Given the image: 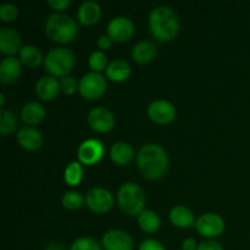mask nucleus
<instances>
[{
	"label": "nucleus",
	"instance_id": "obj_1",
	"mask_svg": "<svg viewBox=\"0 0 250 250\" xmlns=\"http://www.w3.org/2000/svg\"><path fill=\"white\" fill-rule=\"evenodd\" d=\"M137 164L141 172L146 178L158 180L163 177L168 167L167 153L159 144H146L137 154Z\"/></svg>",
	"mask_w": 250,
	"mask_h": 250
},
{
	"label": "nucleus",
	"instance_id": "obj_2",
	"mask_svg": "<svg viewBox=\"0 0 250 250\" xmlns=\"http://www.w3.org/2000/svg\"><path fill=\"white\" fill-rule=\"evenodd\" d=\"M149 28L159 41H171L180 31V20L171 7L160 5L151 10L149 15Z\"/></svg>",
	"mask_w": 250,
	"mask_h": 250
},
{
	"label": "nucleus",
	"instance_id": "obj_3",
	"mask_svg": "<svg viewBox=\"0 0 250 250\" xmlns=\"http://www.w3.org/2000/svg\"><path fill=\"white\" fill-rule=\"evenodd\" d=\"M45 33L51 41L68 43L76 38L78 27L75 20L68 15L53 14L45 21Z\"/></svg>",
	"mask_w": 250,
	"mask_h": 250
},
{
	"label": "nucleus",
	"instance_id": "obj_4",
	"mask_svg": "<svg viewBox=\"0 0 250 250\" xmlns=\"http://www.w3.org/2000/svg\"><path fill=\"white\" fill-rule=\"evenodd\" d=\"M117 203L125 214L139 215L146 205V193L137 183H124L117 190Z\"/></svg>",
	"mask_w": 250,
	"mask_h": 250
},
{
	"label": "nucleus",
	"instance_id": "obj_5",
	"mask_svg": "<svg viewBox=\"0 0 250 250\" xmlns=\"http://www.w3.org/2000/svg\"><path fill=\"white\" fill-rule=\"evenodd\" d=\"M76 62V56L67 48H54L44 58L46 71L54 77H65L72 71Z\"/></svg>",
	"mask_w": 250,
	"mask_h": 250
},
{
	"label": "nucleus",
	"instance_id": "obj_6",
	"mask_svg": "<svg viewBox=\"0 0 250 250\" xmlns=\"http://www.w3.org/2000/svg\"><path fill=\"white\" fill-rule=\"evenodd\" d=\"M78 90L85 99H95L106 90V78L100 72H88L78 82Z\"/></svg>",
	"mask_w": 250,
	"mask_h": 250
},
{
	"label": "nucleus",
	"instance_id": "obj_7",
	"mask_svg": "<svg viewBox=\"0 0 250 250\" xmlns=\"http://www.w3.org/2000/svg\"><path fill=\"white\" fill-rule=\"evenodd\" d=\"M194 226L202 236L208 237V238H215L224 232L225 221L219 214L207 212V214L200 215L195 220Z\"/></svg>",
	"mask_w": 250,
	"mask_h": 250
},
{
	"label": "nucleus",
	"instance_id": "obj_8",
	"mask_svg": "<svg viewBox=\"0 0 250 250\" xmlns=\"http://www.w3.org/2000/svg\"><path fill=\"white\" fill-rule=\"evenodd\" d=\"M85 204L92 211L106 212L114 205V197L105 188L95 187L85 194Z\"/></svg>",
	"mask_w": 250,
	"mask_h": 250
},
{
	"label": "nucleus",
	"instance_id": "obj_9",
	"mask_svg": "<svg viewBox=\"0 0 250 250\" xmlns=\"http://www.w3.org/2000/svg\"><path fill=\"white\" fill-rule=\"evenodd\" d=\"M107 36L116 42H126L134 32V23L126 16H116L107 23Z\"/></svg>",
	"mask_w": 250,
	"mask_h": 250
},
{
	"label": "nucleus",
	"instance_id": "obj_10",
	"mask_svg": "<svg viewBox=\"0 0 250 250\" xmlns=\"http://www.w3.org/2000/svg\"><path fill=\"white\" fill-rule=\"evenodd\" d=\"M102 244L105 250H133L134 247L132 237L121 229H110L105 232Z\"/></svg>",
	"mask_w": 250,
	"mask_h": 250
},
{
	"label": "nucleus",
	"instance_id": "obj_11",
	"mask_svg": "<svg viewBox=\"0 0 250 250\" xmlns=\"http://www.w3.org/2000/svg\"><path fill=\"white\" fill-rule=\"evenodd\" d=\"M88 124L94 131L105 133L112 129L115 125V117L106 107L97 106L93 107L88 114Z\"/></svg>",
	"mask_w": 250,
	"mask_h": 250
},
{
	"label": "nucleus",
	"instance_id": "obj_12",
	"mask_svg": "<svg viewBox=\"0 0 250 250\" xmlns=\"http://www.w3.org/2000/svg\"><path fill=\"white\" fill-rule=\"evenodd\" d=\"M77 154L81 163L85 164V165H93L102 160L103 155H104V146L98 139H85L78 146Z\"/></svg>",
	"mask_w": 250,
	"mask_h": 250
},
{
	"label": "nucleus",
	"instance_id": "obj_13",
	"mask_svg": "<svg viewBox=\"0 0 250 250\" xmlns=\"http://www.w3.org/2000/svg\"><path fill=\"white\" fill-rule=\"evenodd\" d=\"M148 115L156 124L165 125L175 119L176 109L167 100L158 99L150 103L148 106Z\"/></svg>",
	"mask_w": 250,
	"mask_h": 250
},
{
	"label": "nucleus",
	"instance_id": "obj_14",
	"mask_svg": "<svg viewBox=\"0 0 250 250\" xmlns=\"http://www.w3.org/2000/svg\"><path fill=\"white\" fill-rule=\"evenodd\" d=\"M21 36L11 27H2L0 29V50L2 54L12 56L22 49Z\"/></svg>",
	"mask_w": 250,
	"mask_h": 250
},
{
	"label": "nucleus",
	"instance_id": "obj_15",
	"mask_svg": "<svg viewBox=\"0 0 250 250\" xmlns=\"http://www.w3.org/2000/svg\"><path fill=\"white\" fill-rule=\"evenodd\" d=\"M17 142L27 150H37L43 144V136L34 127L24 126L17 132Z\"/></svg>",
	"mask_w": 250,
	"mask_h": 250
},
{
	"label": "nucleus",
	"instance_id": "obj_16",
	"mask_svg": "<svg viewBox=\"0 0 250 250\" xmlns=\"http://www.w3.org/2000/svg\"><path fill=\"white\" fill-rule=\"evenodd\" d=\"M60 82L54 76H43L36 83V94L43 100H51L58 95Z\"/></svg>",
	"mask_w": 250,
	"mask_h": 250
},
{
	"label": "nucleus",
	"instance_id": "obj_17",
	"mask_svg": "<svg viewBox=\"0 0 250 250\" xmlns=\"http://www.w3.org/2000/svg\"><path fill=\"white\" fill-rule=\"evenodd\" d=\"M21 75V60L15 56H7L0 62V80L2 83H11Z\"/></svg>",
	"mask_w": 250,
	"mask_h": 250
},
{
	"label": "nucleus",
	"instance_id": "obj_18",
	"mask_svg": "<svg viewBox=\"0 0 250 250\" xmlns=\"http://www.w3.org/2000/svg\"><path fill=\"white\" fill-rule=\"evenodd\" d=\"M102 16V7L97 1L93 0H87L80 6L77 11V17L81 23L83 24H94L95 22L99 21Z\"/></svg>",
	"mask_w": 250,
	"mask_h": 250
},
{
	"label": "nucleus",
	"instance_id": "obj_19",
	"mask_svg": "<svg viewBox=\"0 0 250 250\" xmlns=\"http://www.w3.org/2000/svg\"><path fill=\"white\" fill-rule=\"evenodd\" d=\"M106 77L114 82H122L131 75V66L122 59H116L109 62L106 67Z\"/></svg>",
	"mask_w": 250,
	"mask_h": 250
},
{
	"label": "nucleus",
	"instance_id": "obj_20",
	"mask_svg": "<svg viewBox=\"0 0 250 250\" xmlns=\"http://www.w3.org/2000/svg\"><path fill=\"white\" fill-rule=\"evenodd\" d=\"M156 55V46L150 41H141L133 46L132 56L134 61L139 63H146L153 60Z\"/></svg>",
	"mask_w": 250,
	"mask_h": 250
},
{
	"label": "nucleus",
	"instance_id": "obj_21",
	"mask_svg": "<svg viewBox=\"0 0 250 250\" xmlns=\"http://www.w3.org/2000/svg\"><path fill=\"white\" fill-rule=\"evenodd\" d=\"M170 221L176 227L185 229L194 224V215L192 210L188 209L185 205H176L170 211Z\"/></svg>",
	"mask_w": 250,
	"mask_h": 250
},
{
	"label": "nucleus",
	"instance_id": "obj_22",
	"mask_svg": "<svg viewBox=\"0 0 250 250\" xmlns=\"http://www.w3.org/2000/svg\"><path fill=\"white\" fill-rule=\"evenodd\" d=\"M45 116V109L42 104L37 102L27 103L21 110V117L26 124L37 125L43 121Z\"/></svg>",
	"mask_w": 250,
	"mask_h": 250
},
{
	"label": "nucleus",
	"instance_id": "obj_23",
	"mask_svg": "<svg viewBox=\"0 0 250 250\" xmlns=\"http://www.w3.org/2000/svg\"><path fill=\"white\" fill-rule=\"evenodd\" d=\"M134 151L131 144L126 143V142H117L110 149V156H111L112 161L119 165H125V164L129 163L133 159Z\"/></svg>",
	"mask_w": 250,
	"mask_h": 250
},
{
	"label": "nucleus",
	"instance_id": "obj_24",
	"mask_svg": "<svg viewBox=\"0 0 250 250\" xmlns=\"http://www.w3.org/2000/svg\"><path fill=\"white\" fill-rule=\"evenodd\" d=\"M138 225L143 231L148 232V233H154L160 229L161 220L155 211L144 209L138 215Z\"/></svg>",
	"mask_w": 250,
	"mask_h": 250
},
{
	"label": "nucleus",
	"instance_id": "obj_25",
	"mask_svg": "<svg viewBox=\"0 0 250 250\" xmlns=\"http://www.w3.org/2000/svg\"><path fill=\"white\" fill-rule=\"evenodd\" d=\"M20 60L29 67H37L43 61V54L36 45H23L20 50Z\"/></svg>",
	"mask_w": 250,
	"mask_h": 250
},
{
	"label": "nucleus",
	"instance_id": "obj_26",
	"mask_svg": "<svg viewBox=\"0 0 250 250\" xmlns=\"http://www.w3.org/2000/svg\"><path fill=\"white\" fill-rule=\"evenodd\" d=\"M65 181L68 186H77L83 178V167L82 163L72 161L68 164L65 168Z\"/></svg>",
	"mask_w": 250,
	"mask_h": 250
},
{
	"label": "nucleus",
	"instance_id": "obj_27",
	"mask_svg": "<svg viewBox=\"0 0 250 250\" xmlns=\"http://www.w3.org/2000/svg\"><path fill=\"white\" fill-rule=\"evenodd\" d=\"M17 127V120L14 112L10 110H0V134L5 136L14 132Z\"/></svg>",
	"mask_w": 250,
	"mask_h": 250
},
{
	"label": "nucleus",
	"instance_id": "obj_28",
	"mask_svg": "<svg viewBox=\"0 0 250 250\" xmlns=\"http://www.w3.org/2000/svg\"><path fill=\"white\" fill-rule=\"evenodd\" d=\"M88 63H89V67L92 68L94 72H100L107 67V55L103 50H95L93 51L89 55L88 59Z\"/></svg>",
	"mask_w": 250,
	"mask_h": 250
},
{
	"label": "nucleus",
	"instance_id": "obj_29",
	"mask_svg": "<svg viewBox=\"0 0 250 250\" xmlns=\"http://www.w3.org/2000/svg\"><path fill=\"white\" fill-rule=\"evenodd\" d=\"M84 198L80 192H75V190H70L66 192L62 197V204L66 209L68 210H76L78 208L82 207Z\"/></svg>",
	"mask_w": 250,
	"mask_h": 250
},
{
	"label": "nucleus",
	"instance_id": "obj_30",
	"mask_svg": "<svg viewBox=\"0 0 250 250\" xmlns=\"http://www.w3.org/2000/svg\"><path fill=\"white\" fill-rule=\"evenodd\" d=\"M70 250H103V248L94 238L81 237L73 242Z\"/></svg>",
	"mask_w": 250,
	"mask_h": 250
},
{
	"label": "nucleus",
	"instance_id": "obj_31",
	"mask_svg": "<svg viewBox=\"0 0 250 250\" xmlns=\"http://www.w3.org/2000/svg\"><path fill=\"white\" fill-rule=\"evenodd\" d=\"M17 15H19V9H17L16 5L11 4V2H5L0 6V19L2 21H14Z\"/></svg>",
	"mask_w": 250,
	"mask_h": 250
},
{
	"label": "nucleus",
	"instance_id": "obj_32",
	"mask_svg": "<svg viewBox=\"0 0 250 250\" xmlns=\"http://www.w3.org/2000/svg\"><path fill=\"white\" fill-rule=\"evenodd\" d=\"M60 88L66 94H72V93H75L78 89V83L75 77L67 75L60 80Z\"/></svg>",
	"mask_w": 250,
	"mask_h": 250
},
{
	"label": "nucleus",
	"instance_id": "obj_33",
	"mask_svg": "<svg viewBox=\"0 0 250 250\" xmlns=\"http://www.w3.org/2000/svg\"><path fill=\"white\" fill-rule=\"evenodd\" d=\"M138 250H166L165 247L160 243L159 241L153 238H148L144 239L143 242L139 246Z\"/></svg>",
	"mask_w": 250,
	"mask_h": 250
},
{
	"label": "nucleus",
	"instance_id": "obj_34",
	"mask_svg": "<svg viewBox=\"0 0 250 250\" xmlns=\"http://www.w3.org/2000/svg\"><path fill=\"white\" fill-rule=\"evenodd\" d=\"M197 250H224L220 242L215 241V239H208V241L202 242L198 244Z\"/></svg>",
	"mask_w": 250,
	"mask_h": 250
},
{
	"label": "nucleus",
	"instance_id": "obj_35",
	"mask_svg": "<svg viewBox=\"0 0 250 250\" xmlns=\"http://www.w3.org/2000/svg\"><path fill=\"white\" fill-rule=\"evenodd\" d=\"M111 44H112V39L110 38L107 34H103V36H100L97 41V45L99 46L102 50H106V49H109L110 46H111Z\"/></svg>",
	"mask_w": 250,
	"mask_h": 250
},
{
	"label": "nucleus",
	"instance_id": "obj_36",
	"mask_svg": "<svg viewBox=\"0 0 250 250\" xmlns=\"http://www.w3.org/2000/svg\"><path fill=\"white\" fill-rule=\"evenodd\" d=\"M48 5L54 10H63L70 5V0H48Z\"/></svg>",
	"mask_w": 250,
	"mask_h": 250
},
{
	"label": "nucleus",
	"instance_id": "obj_37",
	"mask_svg": "<svg viewBox=\"0 0 250 250\" xmlns=\"http://www.w3.org/2000/svg\"><path fill=\"white\" fill-rule=\"evenodd\" d=\"M198 244L193 238H186L182 243V250H197Z\"/></svg>",
	"mask_w": 250,
	"mask_h": 250
},
{
	"label": "nucleus",
	"instance_id": "obj_38",
	"mask_svg": "<svg viewBox=\"0 0 250 250\" xmlns=\"http://www.w3.org/2000/svg\"><path fill=\"white\" fill-rule=\"evenodd\" d=\"M45 250H66L65 247L61 243H58V242H51L48 246L45 247Z\"/></svg>",
	"mask_w": 250,
	"mask_h": 250
},
{
	"label": "nucleus",
	"instance_id": "obj_39",
	"mask_svg": "<svg viewBox=\"0 0 250 250\" xmlns=\"http://www.w3.org/2000/svg\"><path fill=\"white\" fill-rule=\"evenodd\" d=\"M4 102H5V97H4V94H0V104H1V106L2 105H4Z\"/></svg>",
	"mask_w": 250,
	"mask_h": 250
}]
</instances>
